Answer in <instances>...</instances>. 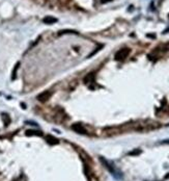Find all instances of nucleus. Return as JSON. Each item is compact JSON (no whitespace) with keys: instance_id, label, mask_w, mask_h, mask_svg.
Instances as JSON below:
<instances>
[{"instance_id":"f03ea898","label":"nucleus","mask_w":169,"mask_h":181,"mask_svg":"<svg viewBox=\"0 0 169 181\" xmlns=\"http://www.w3.org/2000/svg\"><path fill=\"white\" fill-rule=\"evenodd\" d=\"M131 50L129 48H122V49H119L118 51L115 53V60H125L126 57H128V55L130 54Z\"/></svg>"},{"instance_id":"1a4fd4ad","label":"nucleus","mask_w":169,"mask_h":181,"mask_svg":"<svg viewBox=\"0 0 169 181\" xmlns=\"http://www.w3.org/2000/svg\"><path fill=\"white\" fill-rule=\"evenodd\" d=\"M110 1H112V0H101L102 3H108V2H110Z\"/></svg>"},{"instance_id":"9d476101","label":"nucleus","mask_w":169,"mask_h":181,"mask_svg":"<svg viewBox=\"0 0 169 181\" xmlns=\"http://www.w3.org/2000/svg\"><path fill=\"white\" fill-rule=\"evenodd\" d=\"M162 144H169V140H167V141H164V142H162Z\"/></svg>"},{"instance_id":"20e7f679","label":"nucleus","mask_w":169,"mask_h":181,"mask_svg":"<svg viewBox=\"0 0 169 181\" xmlns=\"http://www.w3.org/2000/svg\"><path fill=\"white\" fill-rule=\"evenodd\" d=\"M50 96H51V93H50V92H44V93L39 94V95L37 96V99H39V101L44 102V101L48 100V99L50 98Z\"/></svg>"},{"instance_id":"f257e3e1","label":"nucleus","mask_w":169,"mask_h":181,"mask_svg":"<svg viewBox=\"0 0 169 181\" xmlns=\"http://www.w3.org/2000/svg\"><path fill=\"white\" fill-rule=\"evenodd\" d=\"M100 159H101V161H102V162H103V165H104V166H105V168H106L107 170H108V171H109L110 173H111L112 175H113V176L115 177V178H116V179H119L120 177H121V175H120V173H119V172H117L116 170H115V169H114V167H113V166H111V163H110V162H108V161H107L106 159H104V158H103V157H101V158H100Z\"/></svg>"},{"instance_id":"423d86ee","label":"nucleus","mask_w":169,"mask_h":181,"mask_svg":"<svg viewBox=\"0 0 169 181\" xmlns=\"http://www.w3.org/2000/svg\"><path fill=\"white\" fill-rule=\"evenodd\" d=\"M46 140H47V142L49 143V144H57L58 143L57 138H55V137L51 136V135H48V136L46 137Z\"/></svg>"},{"instance_id":"7ed1b4c3","label":"nucleus","mask_w":169,"mask_h":181,"mask_svg":"<svg viewBox=\"0 0 169 181\" xmlns=\"http://www.w3.org/2000/svg\"><path fill=\"white\" fill-rule=\"evenodd\" d=\"M72 129L75 130V131L78 132V133H82V134H85V133H86L85 128H84V127L82 126L81 124H79V123H77V124H74L73 126H72Z\"/></svg>"},{"instance_id":"0eeeda50","label":"nucleus","mask_w":169,"mask_h":181,"mask_svg":"<svg viewBox=\"0 0 169 181\" xmlns=\"http://www.w3.org/2000/svg\"><path fill=\"white\" fill-rule=\"evenodd\" d=\"M27 135H42L43 133L41 131H35V130H28L26 131Z\"/></svg>"},{"instance_id":"39448f33","label":"nucleus","mask_w":169,"mask_h":181,"mask_svg":"<svg viewBox=\"0 0 169 181\" xmlns=\"http://www.w3.org/2000/svg\"><path fill=\"white\" fill-rule=\"evenodd\" d=\"M57 21V19L56 18H53V17H51V16H48V17H46V18H44V20H43V22L46 24H53L55 23Z\"/></svg>"},{"instance_id":"6e6552de","label":"nucleus","mask_w":169,"mask_h":181,"mask_svg":"<svg viewBox=\"0 0 169 181\" xmlns=\"http://www.w3.org/2000/svg\"><path fill=\"white\" fill-rule=\"evenodd\" d=\"M139 153H140V150H137V151H134V152H130L129 155H135V154H139Z\"/></svg>"}]
</instances>
